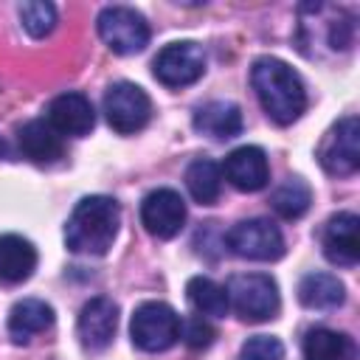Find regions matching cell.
I'll return each instance as SVG.
<instances>
[{
	"label": "cell",
	"instance_id": "6da1fadb",
	"mask_svg": "<svg viewBox=\"0 0 360 360\" xmlns=\"http://www.w3.org/2000/svg\"><path fill=\"white\" fill-rule=\"evenodd\" d=\"M250 84L253 93L267 112L270 121L278 127H287L298 121L307 110V90L301 76L278 56H262L250 68Z\"/></svg>",
	"mask_w": 360,
	"mask_h": 360
},
{
	"label": "cell",
	"instance_id": "7a4b0ae2",
	"mask_svg": "<svg viewBox=\"0 0 360 360\" xmlns=\"http://www.w3.org/2000/svg\"><path fill=\"white\" fill-rule=\"evenodd\" d=\"M121 225V205L107 194H90L76 202L65 222V245L73 253L104 256Z\"/></svg>",
	"mask_w": 360,
	"mask_h": 360
},
{
	"label": "cell",
	"instance_id": "3957f363",
	"mask_svg": "<svg viewBox=\"0 0 360 360\" xmlns=\"http://www.w3.org/2000/svg\"><path fill=\"white\" fill-rule=\"evenodd\" d=\"M228 309H233L248 323H264L278 315L281 298L278 284L267 273H236L225 284Z\"/></svg>",
	"mask_w": 360,
	"mask_h": 360
},
{
	"label": "cell",
	"instance_id": "277c9868",
	"mask_svg": "<svg viewBox=\"0 0 360 360\" xmlns=\"http://www.w3.org/2000/svg\"><path fill=\"white\" fill-rule=\"evenodd\" d=\"M180 323H183L180 315L166 301H143L141 307H135V312L129 318L132 346L146 354L166 352L177 343Z\"/></svg>",
	"mask_w": 360,
	"mask_h": 360
},
{
	"label": "cell",
	"instance_id": "5b68a950",
	"mask_svg": "<svg viewBox=\"0 0 360 360\" xmlns=\"http://www.w3.org/2000/svg\"><path fill=\"white\" fill-rule=\"evenodd\" d=\"M98 37L101 42L121 56L129 53H141L149 45V22L143 20L141 11L129 8V6H107L101 8L98 20H96Z\"/></svg>",
	"mask_w": 360,
	"mask_h": 360
},
{
	"label": "cell",
	"instance_id": "8992f818",
	"mask_svg": "<svg viewBox=\"0 0 360 360\" xmlns=\"http://www.w3.org/2000/svg\"><path fill=\"white\" fill-rule=\"evenodd\" d=\"M225 245L233 256L250 262H276L284 256V236L276 222L264 217L242 219L225 233Z\"/></svg>",
	"mask_w": 360,
	"mask_h": 360
},
{
	"label": "cell",
	"instance_id": "52a82bcc",
	"mask_svg": "<svg viewBox=\"0 0 360 360\" xmlns=\"http://www.w3.org/2000/svg\"><path fill=\"white\" fill-rule=\"evenodd\" d=\"M104 118L107 124L121 132V135H132V132H141L149 118H152V101L146 96L143 87L132 84V82H115L107 87L104 93Z\"/></svg>",
	"mask_w": 360,
	"mask_h": 360
},
{
	"label": "cell",
	"instance_id": "ba28073f",
	"mask_svg": "<svg viewBox=\"0 0 360 360\" xmlns=\"http://www.w3.org/2000/svg\"><path fill=\"white\" fill-rule=\"evenodd\" d=\"M152 73L166 87H188L205 73V51L200 42L191 39L169 42L152 59Z\"/></svg>",
	"mask_w": 360,
	"mask_h": 360
},
{
	"label": "cell",
	"instance_id": "9c48e42d",
	"mask_svg": "<svg viewBox=\"0 0 360 360\" xmlns=\"http://www.w3.org/2000/svg\"><path fill=\"white\" fill-rule=\"evenodd\" d=\"M318 160L326 174L349 177L360 169V121L357 115H343L323 138Z\"/></svg>",
	"mask_w": 360,
	"mask_h": 360
},
{
	"label": "cell",
	"instance_id": "30bf717a",
	"mask_svg": "<svg viewBox=\"0 0 360 360\" xmlns=\"http://www.w3.org/2000/svg\"><path fill=\"white\" fill-rule=\"evenodd\" d=\"M141 222L158 239H174L186 225V202L174 188H155L141 200Z\"/></svg>",
	"mask_w": 360,
	"mask_h": 360
},
{
	"label": "cell",
	"instance_id": "8fae6325",
	"mask_svg": "<svg viewBox=\"0 0 360 360\" xmlns=\"http://www.w3.org/2000/svg\"><path fill=\"white\" fill-rule=\"evenodd\" d=\"M323 256L338 267H354L360 262V219L352 211L332 214L321 233Z\"/></svg>",
	"mask_w": 360,
	"mask_h": 360
},
{
	"label": "cell",
	"instance_id": "7c38bea8",
	"mask_svg": "<svg viewBox=\"0 0 360 360\" xmlns=\"http://www.w3.org/2000/svg\"><path fill=\"white\" fill-rule=\"evenodd\" d=\"M115 329H118V307L112 298L96 295L82 307L76 332L87 352H104L112 343Z\"/></svg>",
	"mask_w": 360,
	"mask_h": 360
},
{
	"label": "cell",
	"instance_id": "4fadbf2b",
	"mask_svg": "<svg viewBox=\"0 0 360 360\" xmlns=\"http://www.w3.org/2000/svg\"><path fill=\"white\" fill-rule=\"evenodd\" d=\"M225 180L239 188V191H262L267 183H270V163H267V155L262 146H253V143H245V146H236L225 163L219 166Z\"/></svg>",
	"mask_w": 360,
	"mask_h": 360
},
{
	"label": "cell",
	"instance_id": "5bb4252c",
	"mask_svg": "<svg viewBox=\"0 0 360 360\" xmlns=\"http://www.w3.org/2000/svg\"><path fill=\"white\" fill-rule=\"evenodd\" d=\"M59 135L82 138L96 127V110L87 96L82 93H62L48 104V118H45Z\"/></svg>",
	"mask_w": 360,
	"mask_h": 360
},
{
	"label": "cell",
	"instance_id": "9a60e30c",
	"mask_svg": "<svg viewBox=\"0 0 360 360\" xmlns=\"http://www.w3.org/2000/svg\"><path fill=\"white\" fill-rule=\"evenodd\" d=\"M17 143H20V152L31 160V163H39V166H51L56 163L62 155H65V141L62 135L42 118H34V121H25L20 129H17Z\"/></svg>",
	"mask_w": 360,
	"mask_h": 360
},
{
	"label": "cell",
	"instance_id": "2e32d148",
	"mask_svg": "<svg viewBox=\"0 0 360 360\" xmlns=\"http://www.w3.org/2000/svg\"><path fill=\"white\" fill-rule=\"evenodd\" d=\"M194 129L200 135H208L214 141H228L242 132V110L233 101H208L194 110Z\"/></svg>",
	"mask_w": 360,
	"mask_h": 360
},
{
	"label": "cell",
	"instance_id": "e0dca14e",
	"mask_svg": "<svg viewBox=\"0 0 360 360\" xmlns=\"http://www.w3.org/2000/svg\"><path fill=\"white\" fill-rule=\"evenodd\" d=\"M53 307L45 304L42 298H22L11 307L8 312V338L17 346H25L34 335L45 332L53 326Z\"/></svg>",
	"mask_w": 360,
	"mask_h": 360
},
{
	"label": "cell",
	"instance_id": "ac0fdd59",
	"mask_svg": "<svg viewBox=\"0 0 360 360\" xmlns=\"http://www.w3.org/2000/svg\"><path fill=\"white\" fill-rule=\"evenodd\" d=\"M37 270V248L20 233L0 236V284H22Z\"/></svg>",
	"mask_w": 360,
	"mask_h": 360
},
{
	"label": "cell",
	"instance_id": "d6986e66",
	"mask_svg": "<svg viewBox=\"0 0 360 360\" xmlns=\"http://www.w3.org/2000/svg\"><path fill=\"white\" fill-rule=\"evenodd\" d=\"M301 354L304 360H357V346L346 332L315 326L304 335Z\"/></svg>",
	"mask_w": 360,
	"mask_h": 360
},
{
	"label": "cell",
	"instance_id": "ffe728a7",
	"mask_svg": "<svg viewBox=\"0 0 360 360\" xmlns=\"http://www.w3.org/2000/svg\"><path fill=\"white\" fill-rule=\"evenodd\" d=\"M298 301L307 309H338L346 301V287L332 273H307L298 281Z\"/></svg>",
	"mask_w": 360,
	"mask_h": 360
},
{
	"label": "cell",
	"instance_id": "44dd1931",
	"mask_svg": "<svg viewBox=\"0 0 360 360\" xmlns=\"http://www.w3.org/2000/svg\"><path fill=\"white\" fill-rule=\"evenodd\" d=\"M186 188L194 202L200 205H214L222 191V169L211 158H197L186 169Z\"/></svg>",
	"mask_w": 360,
	"mask_h": 360
},
{
	"label": "cell",
	"instance_id": "7402d4cb",
	"mask_svg": "<svg viewBox=\"0 0 360 360\" xmlns=\"http://www.w3.org/2000/svg\"><path fill=\"white\" fill-rule=\"evenodd\" d=\"M186 295H188V304H191L202 318H222V315L228 312L225 287L217 284V281L208 278V276H194V278H188Z\"/></svg>",
	"mask_w": 360,
	"mask_h": 360
},
{
	"label": "cell",
	"instance_id": "603a6c76",
	"mask_svg": "<svg viewBox=\"0 0 360 360\" xmlns=\"http://www.w3.org/2000/svg\"><path fill=\"white\" fill-rule=\"evenodd\" d=\"M309 202H312V188L301 177H287L270 194V205H273V211L281 219H298V217H304L309 211Z\"/></svg>",
	"mask_w": 360,
	"mask_h": 360
},
{
	"label": "cell",
	"instance_id": "cb8c5ba5",
	"mask_svg": "<svg viewBox=\"0 0 360 360\" xmlns=\"http://www.w3.org/2000/svg\"><path fill=\"white\" fill-rule=\"evenodd\" d=\"M20 22L28 31V37L42 39L56 28V8L53 3L45 0H31V3H20Z\"/></svg>",
	"mask_w": 360,
	"mask_h": 360
},
{
	"label": "cell",
	"instance_id": "d4e9b609",
	"mask_svg": "<svg viewBox=\"0 0 360 360\" xmlns=\"http://www.w3.org/2000/svg\"><path fill=\"white\" fill-rule=\"evenodd\" d=\"M239 360H284V343L273 335H253L242 343Z\"/></svg>",
	"mask_w": 360,
	"mask_h": 360
},
{
	"label": "cell",
	"instance_id": "484cf974",
	"mask_svg": "<svg viewBox=\"0 0 360 360\" xmlns=\"http://www.w3.org/2000/svg\"><path fill=\"white\" fill-rule=\"evenodd\" d=\"M180 338H183L191 349H208V346L214 343L217 332H214V326H211L202 315H194V318H188L186 323H180Z\"/></svg>",
	"mask_w": 360,
	"mask_h": 360
},
{
	"label": "cell",
	"instance_id": "4316f807",
	"mask_svg": "<svg viewBox=\"0 0 360 360\" xmlns=\"http://www.w3.org/2000/svg\"><path fill=\"white\" fill-rule=\"evenodd\" d=\"M6 155H8V149H6V141L0 138V158H6Z\"/></svg>",
	"mask_w": 360,
	"mask_h": 360
}]
</instances>
